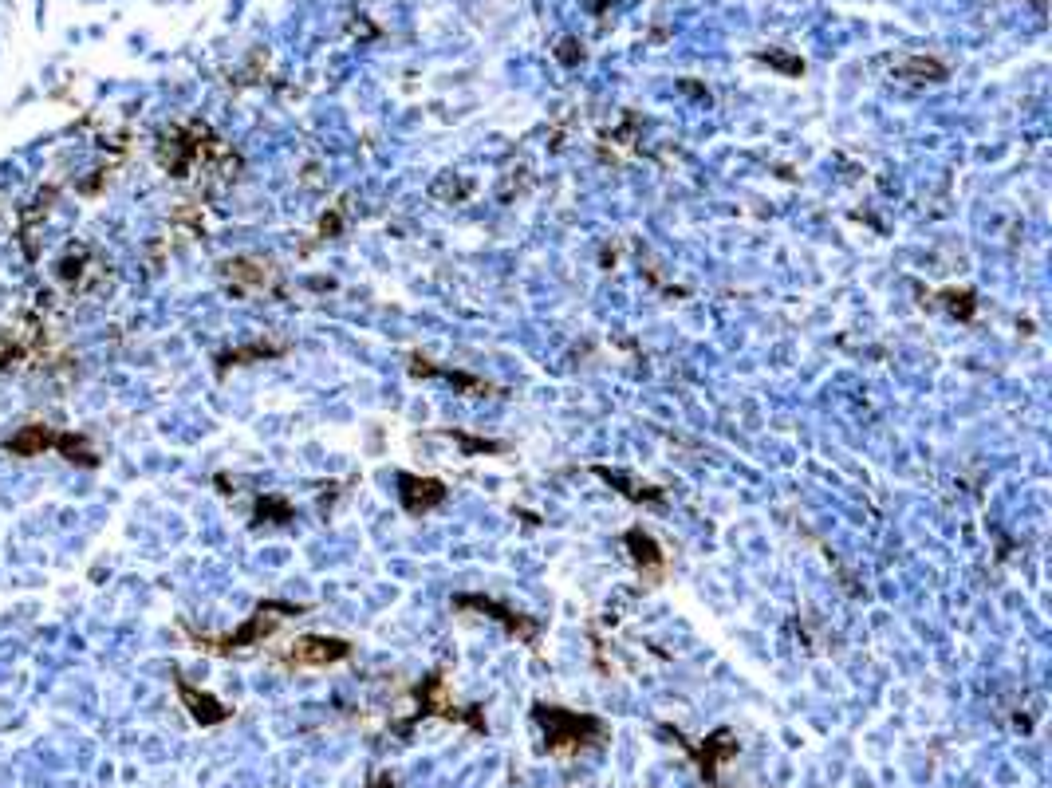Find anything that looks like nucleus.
Instances as JSON below:
<instances>
[{
  "label": "nucleus",
  "instance_id": "obj_18",
  "mask_svg": "<svg viewBox=\"0 0 1052 788\" xmlns=\"http://www.w3.org/2000/svg\"><path fill=\"white\" fill-rule=\"evenodd\" d=\"M20 351H24V343H20L12 331H0V367H8L12 359H20Z\"/></svg>",
  "mask_w": 1052,
  "mask_h": 788
},
{
  "label": "nucleus",
  "instance_id": "obj_16",
  "mask_svg": "<svg viewBox=\"0 0 1052 788\" xmlns=\"http://www.w3.org/2000/svg\"><path fill=\"white\" fill-rule=\"evenodd\" d=\"M938 296L946 300V308H950L958 320H970V316L978 312V300H974L970 288H946V292H938Z\"/></svg>",
  "mask_w": 1052,
  "mask_h": 788
},
{
  "label": "nucleus",
  "instance_id": "obj_3",
  "mask_svg": "<svg viewBox=\"0 0 1052 788\" xmlns=\"http://www.w3.org/2000/svg\"><path fill=\"white\" fill-rule=\"evenodd\" d=\"M308 607H296V603H276V599H268V603H261L233 635H225V639H209V635H198V647L201 651H213V655H237V651H245V647H264L288 619H296V615H304Z\"/></svg>",
  "mask_w": 1052,
  "mask_h": 788
},
{
  "label": "nucleus",
  "instance_id": "obj_4",
  "mask_svg": "<svg viewBox=\"0 0 1052 788\" xmlns=\"http://www.w3.org/2000/svg\"><path fill=\"white\" fill-rule=\"evenodd\" d=\"M450 607H454V611H473V615H485V619L501 623V627H505L513 639H521L525 647H540V619H536V615H528V611L509 607V603H501V599H493V595H481V591H461V595H454V599H450Z\"/></svg>",
  "mask_w": 1052,
  "mask_h": 788
},
{
  "label": "nucleus",
  "instance_id": "obj_19",
  "mask_svg": "<svg viewBox=\"0 0 1052 788\" xmlns=\"http://www.w3.org/2000/svg\"><path fill=\"white\" fill-rule=\"evenodd\" d=\"M339 229H343V205H335V209H331V217H324V221H320V237L328 241V237H335Z\"/></svg>",
  "mask_w": 1052,
  "mask_h": 788
},
{
  "label": "nucleus",
  "instance_id": "obj_10",
  "mask_svg": "<svg viewBox=\"0 0 1052 788\" xmlns=\"http://www.w3.org/2000/svg\"><path fill=\"white\" fill-rule=\"evenodd\" d=\"M682 745L694 753V761H698V769H702L706 781H718V777H722V765L737 753V737H733L729 729H718V733L706 737L702 745H694V741H682Z\"/></svg>",
  "mask_w": 1052,
  "mask_h": 788
},
{
  "label": "nucleus",
  "instance_id": "obj_15",
  "mask_svg": "<svg viewBox=\"0 0 1052 788\" xmlns=\"http://www.w3.org/2000/svg\"><path fill=\"white\" fill-rule=\"evenodd\" d=\"M899 79H915V83H938V79H946V67L938 64V60L915 56V60L899 64Z\"/></svg>",
  "mask_w": 1052,
  "mask_h": 788
},
{
  "label": "nucleus",
  "instance_id": "obj_13",
  "mask_svg": "<svg viewBox=\"0 0 1052 788\" xmlns=\"http://www.w3.org/2000/svg\"><path fill=\"white\" fill-rule=\"evenodd\" d=\"M410 375H438V379H446V383H454V387H461L465 394H493V387H489L485 379H473V375H461V371H446V367H434L430 359H418V355H410Z\"/></svg>",
  "mask_w": 1052,
  "mask_h": 788
},
{
  "label": "nucleus",
  "instance_id": "obj_1",
  "mask_svg": "<svg viewBox=\"0 0 1052 788\" xmlns=\"http://www.w3.org/2000/svg\"><path fill=\"white\" fill-rule=\"evenodd\" d=\"M158 162L170 178H194L201 170H217V162H237V154L205 123H178L162 134Z\"/></svg>",
  "mask_w": 1052,
  "mask_h": 788
},
{
  "label": "nucleus",
  "instance_id": "obj_12",
  "mask_svg": "<svg viewBox=\"0 0 1052 788\" xmlns=\"http://www.w3.org/2000/svg\"><path fill=\"white\" fill-rule=\"evenodd\" d=\"M595 477H603L607 485H619V493H623L627 501H647V505H658V501L666 497V489H662V485H643V481H635V477H627V473H619V469H607V465H595Z\"/></svg>",
  "mask_w": 1052,
  "mask_h": 788
},
{
  "label": "nucleus",
  "instance_id": "obj_8",
  "mask_svg": "<svg viewBox=\"0 0 1052 788\" xmlns=\"http://www.w3.org/2000/svg\"><path fill=\"white\" fill-rule=\"evenodd\" d=\"M623 548H627V556H631V564H635V572L643 576L647 588H658V584L666 580V572H670V556H666V548H662L643 525H635V528L623 532Z\"/></svg>",
  "mask_w": 1052,
  "mask_h": 788
},
{
  "label": "nucleus",
  "instance_id": "obj_7",
  "mask_svg": "<svg viewBox=\"0 0 1052 788\" xmlns=\"http://www.w3.org/2000/svg\"><path fill=\"white\" fill-rule=\"evenodd\" d=\"M418 714L426 718V714H438V718H446V722H465V725H473L477 733H485V718L473 710V706H465L461 710L458 702L450 698V686H446V674L442 670H434L430 678H422V686H418Z\"/></svg>",
  "mask_w": 1052,
  "mask_h": 788
},
{
  "label": "nucleus",
  "instance_id": "obj_11",
  "mask_svg": "<svg viewBox=\"0 0 1052 788\" xmlns=\"http://www.w3.org/2000/svg\"><path fill=\"white\" fill-rule=\"evenodd\" d=\"M178 694H182V702L190 706V714H194L201 725H217V722H225V718L233 714L225 702H217L213 694H205V690L190 686V682H178Z\"/></svg>",
  "mask_w": 1052,
  "mask_h": 788
},
{
  "label": "nucleus",
  "instance_id": "obj_17",
  "mask_svg": "<svg viewBox=\"0 0 1052 788\" xmlns=\"http://www.w3.org/2000/svg\"><path fill=\"white\" fill-rule=\"evenodd\" d=\"M442 434L454 438V442H461L469 458H473V454H505V450H509L505 442H485V438H473V434H461V430H442Z\"/></svg>",
  "mask_w": 1052,
  "mask_h": 788
},
{
  "label": "nucleus",
  "instance_id": "obj_6",
  "mask_svg": "<svg viewBox=\"0 0 1052 788\" xmlns=\"http://www.w3.org/2000/svg\"><path fill=\"white\" fill-rule=\"evenodd\" d=\"M221 268V280L233 296H264V292H276L280 288V272L276 264L264 261V257H229V261L217 264Z\"/></svg>",
  "mask_w": 1052,
  "mask_h": 788
},
{
  "label": "nucleus",
  "instance_id": "obj_9",
  "mask_svg": "<svg viewBox=\"0 0 1052 788\" xmlns=\"http://www.w3.org/2000/svg\"><path fill=\"white\" fill-rule=\"evenodd\" d=\"M450 497L442 477H422V473H398V501L410 517H426L434 509H442Z\"/></svg>",
  "mask_w": 1052,
  "mask_h": 788
},
{
  "label": "nucleus",
  "instance_id": "obj_14",
  "mask_svg": "<svg viewBox=\"0 0 1052 788\" xmlns=\"http://www.w3.org/2000/svg\"><path fill=\"white\" fill-rule=\"evenodd\" d=\"M288 351V343H249V347H237V351H229V355H221V367H237V363H253V359H276V355H284Z\"/></svg>",
  "mask_w": 1052,
  "mask_h": 788
},
{
  "label": "nucleus",
  "instance_id": "obj_2",
  "mask_svg": "<svg viewBox=\"0 0 1052 788\" xmlns=\"http://www.w3.org/2000/svg\"><path fill=\"white\" fill-rule=\"evenodd\" d=\"M536 722L544 725V749L552 757H576L592 745L607 741V722L595 714H580V710H564V706H548L536 702Z\"/></svg>",
  "mask_w": 1052,
  "mask_h": 788
},
{
  "label": "nucleus",
  "instance_id": "obj_5",
  "mask_svg": "<svg viewBox=\"0 0 1052 788\" xmlns=\"http://www.w3.org/2000/svg\"><path fill=\"white\" fill-rule=\"evenodd\" d=\"M351 655H355L351 639H339V635H296L276 658L284 666H292V670H320V666L347 662Z\"/></svg>",
  "mask_w": 1052,
  "mask_h": 788
}]
</instances>
